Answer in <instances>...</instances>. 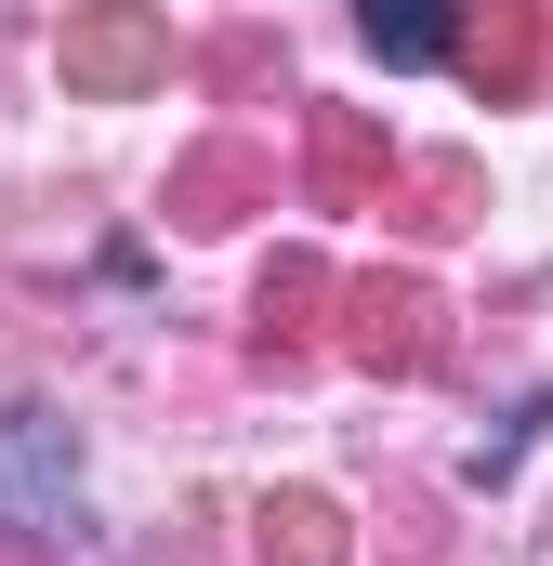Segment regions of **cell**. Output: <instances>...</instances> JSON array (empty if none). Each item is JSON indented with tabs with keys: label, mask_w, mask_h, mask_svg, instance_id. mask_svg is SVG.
Listing matches in <instances>:
<instances>
[{
	"label": "cell",
	"mask_w": 553,
	"mask_h": 566,
	"mask_svg": "<svg viewBox=\"0 0 553 566\" xmlns=\"http://www.w3.org/2000/svg\"><path fill=\"white\" fill-rule=\"evenodd\" d=\"M66 422H40V409H0V501L13 514H40V527H66Z\"/></svg>",
	"instance_id": "1"
},
{
	"label": "cell",
	"mask_w": 553,
	"mask_h": 566,
	"mask_svg": "<svg viewBox=\"0 0 553 566\" xmlns=\"http://www.w3.org/2000/svg\"><path fill=\"white\" fill-rule=\"evenodd\" d=\"M356 27H369V53L383 66H448V0H356Z\"/></svg>",
	"instance_id": "2"
}]
</instances>
